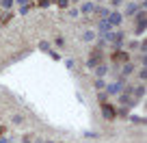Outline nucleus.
<instances>
[{"instance_id":"f257e3e1","label":"nucleus","mask_w":147,"mask_h":143,"mask_svg":"<svg viewBox=\"0 0 147 143\" xmlns=\"http://www.w3.org/2000/svg\"><path fill=\"white\" fill-rule=\"evenodd\" d=\"M106 22L110 24V28H113V26H119V24L123 22V15H121L119 11H110L108 18H106Z\"/></svg>"},{"instance_id":"f03ea898","label":"nucleus","mask_w":147,"mask_h":143,"mask_svg":"<svg viewBox=\"0 0 147 143\" xmlns=\"http://www.w3.org/2000/svg\"><path fill=\"white\" fill-rule=\"evenodd\" d=\"M121 85H123L121 80H119V83H110L108 87H106V93H110V96H119V93H121Z\"/></svg>"},{"instance_id":"7ed1b4c3","label":"nucleus","mask_w":147,"mask_h":143,"mask_svg":"<svg viewBox=\"0 0 147 143\" xmlns=\"http://www.w3.org/2000/svg\"><path fill=\"white\" fill-rule=\"evenodd\" d=\"M100 59H102V52H100V50H95V52H93V56L89 59V67H95V65L100 63Z\"/></svg>"},{"instance_id":"20e7f679","label":"nucleus","mask_w":147,"mask_h":143,"mask_svg":"<svg viewBox=\"0 0 147 143\" xmlns=\"http://www.w3.org/2000/svg\"><path fill=\"white\" fill-rule=\"evenodd\" d=\"M97 30H100L102 35H106V33H110V24L106 22V20H100V24H97Z\"/></svg>"},{"instance_id":"39448f33","label":"nucleus","mask_w":147,"mask_h":143,"mask_svg":"<svg viewBox=\"0 0 147 143\" xmlns=\"http://www.w3.org/2000/svg\"><path fill=\"white\" fill-rule=\"evenodd\" d=\"M102 111H104V115L108 117V119L115 117V111H113V106H110V104H102Z\"/></svg>"},{"instance_id":"423d86ee","label":"nucleus","mask_w":147,"mask_h":143,"mask_svg":"<svg viewBox=\"0 0 147 143\" xmlns=\"http://www.w3.org/2000/svg\"><path fill=\"white\" fill-rule=\"evenodd\" d=\"M108 13H110V11H108V9H104V7H95V15H97V18L106 20V18H108Z\"/></svg>"},{"instance_id":"0eeeda50","label":"nucleus","mask_w":147,"mask_h":143,"mask_svg":"<svg viewBox=\"0 0 147 143\" xmlns=\"http://www.w3.org/2000/svg\"><path fill=\"white\" fill-rule=\"evenodd\" d=\"M80 11H82V13H93V11H95V5H93V2H84V5L80 7Z\"/></svg>"},{"instance_id":"6e6552de","label":"nucleus","mask_w":147,"mask_h":143,"mask_svg":"<svg viewBox=\"0 0 147 143\" xmlns=\"http://www.w3.org/2000/svg\"><path fill=\"white\" fill-rule=\"evenodd\" d=\"M113 61H121V63H123V61H128V54H125V52H115V54H113Z\"/></svg>"},{"instance_id":"1a4fd4ad","label":"nucleus","mask_w":147,"mask_h":143,"mask_svg":"<svg viewBox=\"0 0 147 143\" xmlns=\"http://www.w3.org/2000/svg\"><path fill=\"white\" fill-rule=\"evenodd\" d=\"M93 39H95V33L93 30H84L82 33V41H93Z\"/></svg>"},{"instance_id":"9d476101","label":"nucleus","mask_w":147,"mask_h":143,"mask_svg":"<svg viewBox=\"0 0 147 143\" xmlns=\"http://www.w3.org/2000/svg\"><path fill=\"white\" fill-rule=\"evenodd\" d=\"M106 72H108V67H106V65H97V67H95V74H97V78L106 76Z\"/></svg>"},{"instance_id":"9b49d317","label":"nucleus","mask_w":147,"mask_h":143,"mask_svg":"<svg viewBox=\"0 0 147 143\" xmlns=\"http://www.w3.org/2000/svg\"><path fill=\"white\" fill-rule=\"evenodd\" d=\"M13 5H15V0H0V7H2V9H13Z\"/></svg>"},{"instance_id":"f8f14e48","label":"nucleus","mask_w":147,"mask_h":143,"mask_svg":"<svg viewBox=\"0 0 147 143\" xmlns=\"http://www.w3.org/2000/svg\"><path fill=\"white\" fill-rule=\"evenodd\" d=\"M138 11H141V5H128V15H134V13H138Z\"/></svg>"},{"instance_id":"ddd939ff","label":"nucleus","mask_w":147,"mask_h":143,"mask_svg":"<svg viewBox=\"0 0 147 143\" xmlns=\"http://www.w3.org/2000/svg\"><path fill=\"white\" fill-rule=\"evenodd\" d=\"M39 50H46V52H50V43H48V41H41V43H39Z\"/></svg>"},{"instance_id":"4468645a","label":"nucleus","mask_w":147,"mask_h":143,"mask_svg":"<svg viewBox=\"0 0 147 143\" xmlns=\"http://www.w3.org/2000/svg\"><path fill=\"white\" fill-rule=\"evenodd\" d=\"M132 72H134V67H132V65H125V67H123V76L132 74Z\"/></svg>"},{"instance_id":"2eb2a0df","label":"nucleus","mask_w":147,"mask_h":143,"mask_svg":"<svg viewBox=\"0 0 147 143\" xmlns=\"http://www.w3.org/2000/svg\"><path fill=\"white\" fill-rule=\"evenodd\" d=\"M22 119H24L22 115H13V117H11V121H13V124H22Z\"/></svg>"},{"instance_id":"dca6fc26","label":"nucleus","mask_w":147,"mask_h":143,"mask_svg":"<svg viewBox=\"0 0 147 143\" xmlns=\"http://www.w3.org/2000/svg\"><path fill=\"white\" fill-rule=\"evenodd\" d=\"M59 7H61V9H67V7H69V0H59Z\"/></svg>"},{"instance_id":"f3484780","label":"nucleus","mask_w":147,"mask_h":143,"mask_svg":"<svg viewBox=\"0 0 147 143\" xmlns=\"http://www.w3.org/2000/svg\"><path fill=\"white\" fill-rule=\"evenodd\" d=\"M9 18H11V13H0V22H2V24H5Z\"/></svg>"},{"instance_id":"a211bd4d","label":"nucleus","mask_w":147,"mask_h":143,"mask_svg":"<svg viewBox=\"0 0 147 143\" xmlns=\"http://www.w3.org/2000/svg\"><path fill=\"white\" fill-rule=\"evenodd\" d=\"M95 89H104V80H102V78L95 80Z\"/></svg>"},{"instance_id":"6ab92c4d","label":"nucleus","mask_w":147,"mask_h":143,"mask_svg":"<svg viewBox=\"0 0 147 143\" xmlns=\"http://www.w3.org/2000/svg\"><path fill=\"white\" fill-rule=\"evenodd\" d=\"M134 93H136L138 98H143V93H145V87H138V89H136V91H134Z\"/></svg>"},{"instance_id":"aec40b11","label":"nucleus","mask_w":147,"mask_h":143,"mask_svg":"<svg viewBox=\"0 0 147 143\" xmlns=\"http://www.w3.org/2000/svg\"><path fill=\"white\" fill-rule=\"evenodd\" d=\"M110 5H113V7H115V9H117V7H121V0H113Z\"/></svg>"},{"instance_id":"412c9836","label":"nucleus","mask_w":147,"mask_h":143,"mask_svg":"<svg viewBox=\"0 0 147 143\" xmlns=\"http://www.w3.org/2000/svg\"><path fill=\"white\" fill-rule=\"evenodd\" d=\"M39 2V7H48V0H37Z\"/></svg>"},{"instance_id":"4be33fe9","label":"nucleus","mask_w":147,"mask_h":143,"mask_svg":"<svg viewBox=\"0 0 147 143\" xmlns=\"http://www.w3.org/2000/svg\"><path fill=\"white\" fill-rule=\"evenodd\" d=\"M15 2H18V5H22V7H24V5H28V0H15Z\"/></svg>"},{"instance_id":"5701e85b","label":"nucleus","mask_w":147,"mask_h":143,"mask_svg":"<svg viewBox=\"0 0 147 143\" xmlns=\"http://www.w3.org/2000/svg\"><path fill=\"white\" fill-rule=\"evenodd\" d=\"M0 143H11V141H9L7 137H0Z\"/></svg>"},{"instance_id":"b1692460","label":"nucleus","mask_w":147,"mask_h":143,"mask_svg":"<svg viewBox=\"0 0 147 143\" xmlns=\"http://www.w3.org/2000/svg\"><path fill=\"white\" fill-rule=\"evenodd\" d=\"M69 2H78V0H69Z\"/></svg>"}]
</instances>
